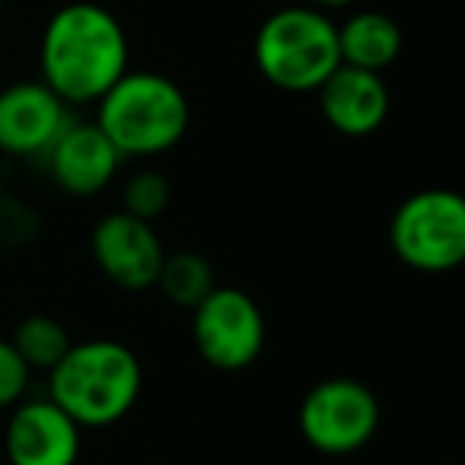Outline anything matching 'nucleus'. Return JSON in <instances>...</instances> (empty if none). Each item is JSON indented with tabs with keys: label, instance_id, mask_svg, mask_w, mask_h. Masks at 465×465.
Instances as JSON below:
<instances>
[{
	"label": "nucleus",
	"instance_id": "4468645a",
	"mask_svg": "<svg viewBox=\"0 0 465 465\" xmlns=\"http://www.w3.org/2000/svg\"><path fill=\"white\" fill-rule=\"evenodd\" d=\"M156 287H160L169 303L182 306V310H194L217 287V281H213V268L204 255L175 252L163 259Z\"/></svg>",
	"mask_w": 465,
	"mask_h": 465
},
{
	"label": "nucleus",
	"instance_id": "7ed1b4c3",
	"mask_svg": "<svg viewBox=\"0 0 465 465\" xmlns=\"http://www.w3.org/2000/svg\"><path fill=\"white\" fill-rule=\"evenodd\" d=\"M93 122L122 156L150 160L179 147L192 105L175 80L156 71H124L96 103Z\"/></svg>",
	"mask_w": 465,
	"mask_h": 465
},
{
	"label": "nucleus",
	"instance_id": "f8f14e48",
	"mask_svg": "<svg viewBox=\"0 0 465 465\" xmlns=\"http://www.w3.org/2000/svg\"><path fill=\"white\" fill-rule=\"evenodd\" d=\"M319 112L331 131L344 137H370L380 131L392 109V96L382 74L338 64L316 90Z\"/></svg>",
	"mask_w": 465,
	"mask_h": 465
},
{
	"label": "nucleus",
	"instance_id": "1a4fd4ad",
	"mask_svg": "<svg viewBox=\"0 0 465 465\" xmlns=\"http://www.w3.org/2000/svg\"><path fill=\"white\" fill-rule=\"evenodd\" d=\"M4 452L10 465H77L84 452V427L48 395L23 399L10 408Z\"/></svg>",
	"mask_w": 465,
	"mask_h": 465
},
{
	"label": "nucleus",
	"instance_id": "6ab92c4d",
	"mask_svg": "<svg viewBox=\"0 0 465 465\" xmlns=\"http://www.w3.org/2000/svg\"><path fill=\"white\" fill-rule=\"evenodd\" d=\"M0 10H4V0H0Z\"/></svg>",
	"mask_w": 465,
	"mask_h": 465
},
{
	"label": "nucleus",
	"instance_id": "9d476101",
	"mask_svg": "<svg viewBox=\"0 0 465 465\" xmlns=\"http://www.w3.org/2000/svg\"><path fill=\"white\" fill-rule=\"evenodd\" d=\"M71 122V105L42 80H20L0 90V153L20 160L45 156Z\"/></svg>",
	"mask_w": 465,
	"mask_h": 465
},
{
	"label": "nucleus",
	"instance_id": "ddd939ff",
	"mask_svg": "<svg viewBox=\"0 0 465 465\" xmlns=\"http://www.w3.org/2000/svg\"><path fill=\"white\" fill-rule=\"evenodd\" d=\"M338 52H341V64L382 74L399 61L401 29L389 14L361 10L338 26Z\"/></svg>",
	"mask_w": 465,
	"mask_h": 465
},
{
	"label": "nucleus",
	"instance_id": "9b49d317",
	"mask_svg": "<svg viewBox=\"0 0 465 465\" xmlns=\"http://www.w3.org/2000/svg\"><path fill=\"white\" fill-rule=\"evenodd\" d=\"M42 160H45L48 175L61 192L71 198H93L112 185L124 156L118 153L115 143L103 134L96 122L74 118Z\"/></svg>",
	"mask_w": 465,
	"mask_h": 465
},
{
	"label": "nucleus",
	"instance_id": "39448f33",
	"mask_svg": "<svg viewBox=\"0 0 465 465\" xmlns=\"http://www.w3.org/2000/svg\"><path fill=\"white\" fill-rule=\"evenodd\" d=\"M389 246L411 272H456L465 259V201L452 188L408 194L392 213Z\"/></svg>",
	"mask_w": 465,
	"mask_h": 465
},
{
	"label": "nucleus",
	"instance_id": "6e6552de",
	"mask_svg": "<svg viewBox=\"0 0 465 465\" xmlns=\"http://www.w3.org/2000/svg\"><path fill=\"white\" fill-rule=\"evenodd\" d=\"M90 249L99 272L115 287L131 293L156 287L163 259H166V249H163L153 223L131 217L124 211L105 213L93 226Z\"/></svg>",
	"mask_w": 465,
	"mask_h": 465
},
{
	"label": "nucleus",
	"instance_id": "f257e3e1",
	"mask_svg": "<svg viewBox=\"0 0 465 465\" xmlns=\"http://www.w3.org/2000/svg\"><path fill=\"white\" fill-rule=\"evenodd\" d=\"M128 35L118 16L93 0L54 10L39 45L42 84L67 105H96L128 71Z\"/></svg>",
	"mask_w": 465,
	"mask_h": 465
},
{
	"label": "nucleus",
	"instance_id": "f03ea898",
	"mask_svg": "<svg viewBox=\"0 0 465 465\" xmlns=\"http://www.w3.org/2000/svg\"><path fill=\"white\" fill-rule=\"evenodd\" d=\"M143 389L137 354L115 338L71 344L48 370V399L64 408L84 430L112 427L134 411Z\"/></svg>",
	"mask_w": 465,
	"mask_h": 465
},
{
	"label": "nucleus",
	"instance_id": "dca6fc26",
	"mask_svg": "<svg viewBox=\"0 0 465 465\" xmlns=\"http://www.w3.org/2000/svg\"><path fill=\"white\" fill-rule=\"evenodd\" d=\"M169 198H173V188H169V179L160 169H137L134 175H128L122 188V211L153 223L169 207Z\"/></svg>",
	"mask_w": 465,
	"mask_h": 465
},
{
	"label": "nucleus",
	"instance_id": "20e7f679",
	"mask_svg": "<svg viewBox=\"0 0 465 465\" xmlns=\"http://www.w3.org/2000/svg\"><path fill=\"white\" fill-rule=\"evenodd\" d=\"M252 58L259 74L281 93H316L341 64L338 23L310 4L281 7L255 33Z\"/></svg>",
	"mask_w": 465,
	"mask_h": 465
},
{
	"label": "nucleus",
	"instance_id": "423d86ee",
	"mask_svg": "<svg viewBox=\"0 0 465 465\" xmlns=\"http://www.w3.org/2000/svg\"><path fill=\"white\" fill-rule=\"evenodd\" d=\"M297 427L310 450L322 456H351L380 430V401L361 380L331 376L303 395Z\"/></svg>",
	"mask_w": 465,
	"mask_h": 465
},
{
	"label": "nucleus",
	"instance_id": "f3484780",
	"mask_svg": "<svg viewBox=\"0 0 465 465\" xmlns=\"http://www.w3.org/2000/svg\"><path fill=\"white\" fill-rule=\"evenodd\" d=\"M29 380H33V370L16 354L14 341L0 338V411H4V408H14L16 401L26 399Z\"/></svg>",
	"mask_w": 465,
	"mask_h": 465
},
{
	"label": "nucleus",
	"instance_id": "2eb2a0df",
	"mask_svg": "<svg viewBox=\"0 0 465 465\" xmlns=\"http://www.w3.org/2000/svg\"><path fill=\"white\" fill-rule=\"evenodd\" d=\"M10 341H14L16 354L26 361L29 370H52L74 344L64 325L58 319L45 316V312H33V316L23 319Z\"/></svg>",
	"mask_w": 465,
	"mask_h": 465
},
{
	"label": "nucleus",
	"instance_id": "0eeeda50",
	"mask_svg": "<svg viewBox=\"0 0 465 465\" xmlns=\"http://www.w3.org/2000/svg\"><path fill=\"white\" fill-rule=\"evenodd\" d=\"M262 306L240 287H213L192 310V338L201 361L220 373L252 367L265 351Z\"/></svg>",
	"mask_w": 465,
	"mask_h": 465
},
{
	"label": "nucleus",
	"instance_id": "a211bd4d",
	"mask_svg": "<svg viewBox=\"0 0 465 465\" xmlns=\"http://www.w3.org/2000/svg\"><path fill=\"white\" fill-rule=\"evenodd\" d=\"M354 0H310V7H319V10H344L351 7Z\"/></svg>",
	"mask_w": 465,
	"mask_h": 465
}]
</instances>
